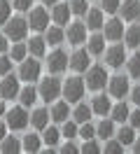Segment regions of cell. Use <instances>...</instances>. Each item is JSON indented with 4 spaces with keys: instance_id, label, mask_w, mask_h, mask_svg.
I'll return each mask as SVG.
<instances>
[{
    "instance_id": "d6a6232c",
    "label": "cell",
    "mask_w": 140,
    "mask_h": 154,
    "mask_svg": "<svg viewBox=\"0 0 140 154\" xmlns=\"http://www.w3.org/2000/svg\"><path fill=\"white\" fill-rule=\"evenodd\" d=\"M42 140L47 143V147H49V149H54V145L58 143V131L47 126V128H45V135H42Z\"/></svg>"
},
{
    "instance_id": "9c48e42d",
    "label": "cell",
    "mask_w": 140,
    "mask_h": 154,
    "mask_svg": "<svg viewBox=\"0 0 140 154\" xmlns=\"http://www.w3.org/2000/svg\"><path fill=\"white\" fill-rule=\"evenodd\" d=\"M19 77H21L23 82H35L37 77H40V63H37L35 58H23Z\"/></svg>"
},
{
    "instance_id": "cb8c5ba5",
    "label": "cell",
    "mask_w": 140,
    "mask_h": 154,
    "mask_svg": "<svg viewBox=\"0 0 140 154\" xmlns=\"http://www.w3.org/2000/svg\"><path fill=\"white\" fill-rule=\"evenodd\" d=\"M117 140L121 145H133L135 143V135H133V126H121L117 131Z\"/></svg>"
},
{
    "instance_id": "d590c367",
    "label": "cell",
    "mask_w": 140,
    "mask_h": 154,
    "mask_svg": "<svg viewBox=\"0 0 140 154\" xmlns=\"http://www.w3.org/2000/svg\"><path fill=\"white\" fill-rule=\"evenodd\" d=\"M79 138L82 140H89V138H96V126H91L89 122H84L79 126Z\"/></svg>"
},
{
    "instance_id": "ffe728a7",
    "label": "cell",
    "mask_w": 140,
    "mask_h": 154,
    "mask_svg": "<svg viewBox=\"0 0 140 154\" xmlns=\"http://www.w3.org/2000/svg\"><path fill=\"white\" fill-rule=\"evenodd\" d=\"M68 115H70V110H68V103L65 100H61V103H56L54 107H51V119L54 122H68Z\"/></svg>"
},
{
    "instance_id": "6da1fadb",
    "label": "cell",
    "mask_w": 140,
    "mask_h": 154,
    "mask_svg": "<svg viewBox=\"0 0 140 154\" xmlns=\"http://www.w3.org/2000/svg\"><path fill=\"white\" fill-rule=\"evenodd\" d=\"M107 82H110V77H107V72H105L103 66H91L86 70V89L101 91V89H105Z\"/></svg>"
},
{
    "instance_id": "ac0fdd59",
    "label": "cell",
    "mask_w": 140,
    "mask_h": 154,
    "mask_svg": "<svg viewBox=\"0 0 140 154\" xmlns=\"http://www.w3.org/2000/svg\"><path fill=\"white\" fill-rule=\"evenodd\" d=\"M91 110L96 112V115H101V117L110 115V112H112L110 98H107V96H96V98H93V103H91Z\"/></svg>"
},
{
    "instance_id": "b9f144b4",
    "label": "cell",
    "mask_w": 140,
    "mask_h": 154,
    "mask_svg": "<svg viewBox=\"0 0 140 154\" xmlns=\"http://www.w3.org/2000/svg\"><path fill=\"white\" fill-rule=\"evenodd\" d=\"M9 70H12V61L7 56H0V75H9Z\"/></svg>"
},
{
    "instance_id": "ba28073f",
    "label": "cell",
    "mask_w": 140,
    "mask_h": 154,
    "mask_svg": "<svg viewBox=\"0 0 140 154\" xmlns=\"http://www.w3.org/2000/svg\"><path fill=\"white\" fill-rule=\"evenodd\" d=\"M19 94H21V89H19V79H17V77L5 75V79L0 82V96L5 98V100H12V98H17Z\"/></svg>"
},
{
    "instance_id": "f35d334b",
    "label": "cell",
    "mask_w": 140,
    "mask_h": 154,
    "mask_svg": "<svg viewBox=\"0 0 140 154\" xmlns=\"http://www.w3.org/2000/svg\"><path fill=\"white\" fill-rule=\"evenodd\" d=\"M86 7H89V5H86V0H73V2H70L73 14H79V17H82V14H86Z\"/></svg>"
},
{
    "instance_id": "4dcf8cb0",
    "label": "cell",
    "mask_w": 140,
    "mask_h": 154,
    "mask_svg": "<svg viewBox=\"0 0 140 154\" xmlns=\"http://www.w3.org/2000/svg\"><path fill=\"white\" fill-rule=\"evenodd\" d=\"M19 98H21V105H26V107H30L33 103H35V98H37V94H35V89H23L21 94H19Z\"/></svg>"
},
{
    "instance_id": "ee69618b",
    "label": "cell",
    "mask_w": 140,
    "mask_h": 154,
    "mask_svg": "<svg viewBox=\"0 0 140 154\" xmlns=\"http://www.w3.org/2000/svg\"><path fill=\"white\" fill-rule=\"evenodd\" d=\"M131 126H133V128H140V110H135V112H131Z\"/></svg>"
},
{
    "instance_id": "d4e9b609",
    "label": "cell",
    "mask_w": 140,
    "mask_h": 154,
    "mask_svg": "<svg viewBox=\"0 0 140 154\" xmlns=\"http://www.w3.org/2000/svg\"><path fill=\"white\" fill-rule=\"evenodd\" d=\"M89 54H103L105 51V35H93L89 40Z\"/></svg>"
},
{
    "instance_id": "1f68e13d",
    "label": "cell",
    "mask_w": 140,
    "mask_h": 154,
    "mask_svg": "<svg viewBox=\"0 0 140 154\" xmlns=\"http://www.w3.org/2000/svg\"><path fill=\"white\" fill-rule=\"evenodd\" d=\"M91 107H86V105H77V110H75V122H79V124H84V122H89V117H91Z\"/></svg>"
},
{
    "instance_id": "836d02e7",
    "label": "cell",
    "mask_w": 140,
    "mask_h": 154,
    "mask_svg": "<svg viewBox=\"0 0 140 154\" xmlns=\"http://www.w3.org/2000/svg\"><path fill=\"white\" fill-rule=\"evenodd\" d=\"M63 138H68V140H73V138H77L79 135V128H77V124H73V122H63Z\"/></svg>"
},
{
    "instance_id": "c3c4849f",
    "label": "cell",
    "mask_w": 140,
    "mask_h": 154,
    "mask_svg": "<svg viewBox=\"0 0 140 154\" xmlns=\"http://www.w3.org/2000/svg\"><path fill=\"white\" fill-rule=\"evenodd\" d=\"M7 128H9L7 124H0V140H2V138H5V135H7Z\"/></svg>"
},
{
    "instance_id": "f546056e",
    "label": "cell",
    "mask_w": 140,
    "mask_h": 154,
    "mask_svg": "<svg viewBox=\"0 0 140 154\" xmlns=\"http://www.w3.org/2000/svg\"><path fill=\"white\" fill-rule=\"evenodd\" d=\"M23 149L26 152H40V138L35 133H30L23 138Z\"/></svg>"
},
{
    "instance_id": "f1b7e54d",
    "label": "cell",
    "mask_w": 140,
    "mask_h": 154,
    "mask_svg": "<svg viewBox=\"0 0 140 154\" xmlns=\"http://www.w3.org/2000/svg\"><path fill=\"white\" fill-rule=\"evenodd\" d=\"M63 38H65L63 30L58 28V26H54V28L47 30V38H45V40L49 42V45H54V47H56V45H61V42H63Z\"/></svg>"
},
{
    "instance_id": "7c38bea8",
    "label": "cell",
    "mask_w": 140,
    "mask_h": 154,
    "mask_svg": "<svg viewBox=\"0 0 140 154\" xmlns=\"http://www.w3.org/2000/svg\"><path fill=\"white\" fill-rule=\"evenodd\" d=\"M107 87H110V96L124 98L126 94H129V79H126L124 75H117V77H112L110 82H107Z\"/></svg>"
},
{
    "instance_id": "8fae6325",
    "label": "cell",
    "mask_w": 140,
    "mask_h": 154,
    "mask_svg": "<svg viewBox=\"0 0 140 154\" xmlns=\"http://www.w3.org/2000/svg\"><path fill=\"white\" fill-rule=\"evenodd\" d=\"M103 35H105V40H112V42H117V40L124 38V23H121L119 19H110L105 21V26H103Z\"/></svg>"
},
{
    "instance_id": "8d00e7d4",
    "label": "cell",
    "mask_w": 140,
    "mask_h": 154,
    "mask_svg": "<svg viewBox=\"0 0 140 154\" xmlns=\"http://www.w3.org/2000/svg\"><path fill=\"white\" fill-rule=\"evenodd\" d=\"M28 54V45H12V58L14 61H23Z\"/></svg>"
},
{
    "instance_id": "7bdbcfd3",
    "label": "cell",
    "mask_w": 140,
    "mask_h": 154,
    "mask_svg": "<svg viewBox=\"0 0 140 154\" xmlns=\"http://www.w3.org/2000/svg\"><path fill=\"white\" fill-rule=\"evenodd\" d=\"M30 5H33V0H14V7L17 10H30Z\"/></svg>"
},
{
    "instance_id": "d6986e66",
    "label": "cell",
    "mask_w": 140,
    "mask_h": 154,
    "mask_svg": "<svg viewBox=\"0 0 140 154\" xmlns=\"http://www.w3.org/2000/svg\"><path fill=\"white\" fill-rule=\"evenodd\" d=\"M70 14H73L70 5H58V2H56V5H54V14H51V17H54V21L58 23V26H65L68 19H70Z\"/></svg>"
},
{
    "instance_id": "4316f807",
    "label": "cell",
    "mask_w": 140,
    "mask_h": 154,
    "mask_svg": "<svg viewBox=\"0 0 140 154\" xmlns=\"http://www.w3.org/2000/svg\"><path fill=\"white\" fill-rule=\"evenodd\" d=\"M45 42H47V40H42V38H30V42H28V51H30L33 56H42V54H45Z\"/></svg>"
},
{
    "instance_id": "ab89813d",
    "label": "cell",
    "mask_w": 140,
    "mask_h": 154,
    "mask_svg": "<svg viewBox=\"0 0 140 154\" xmlns=\"http://www.w3.org/2000/svg\"><path fill=\"white\" fill-rule=\"evenodd\" d=\"M9 12H12L9 2L7 0H0V23H7L9 21Z\"/></svg>"
},
{
    "instance_id": "60d3db41",
    "label": "cell",
    "mask_w": 140,
    "mask_h": 154,
    "mask_svg": "<svg viewBox=\"0 0 140 154\" xmlns=\"http://www.w3.org/2000/svg\"><path fill=\"white\" fill-rule=\"evenodd\" d=\"M121 149H124V145L119 143V140H117V138H114V140H105V152H112V154H117V152H121Z\"/></svg>"
},
{
    "instance_id": "74e56055",
    "label": "cell",
    "mask_w": 140,
    "mask_h": 154,
    "mask_svg": "<svg viewBox=\"0 0 140 154\" xmlns=\"http://www.w3.org/2000/svg\"><path fill=\"white\" fill-rule=\"evenodd\" d=\"M101 2H103V12H107V14H114L121 7V0H101Z\"/></svg>"
},
{
    "instance_id": "7402d4cb",
    "label": "cell",
    "mask_w": 140,
    "mask_h": 154,
    "mask_svg": "<svg viewBox=\"0 0 140 154\" xmlns=\"http://www.w3.org/2000/svg\"><path fill=\"white\" fill-rule=\"evenodd\" d=\"M110 117L114 119V122H119V124H124V122H126V119L131 117V110L126 107V103H119V105H114V107H112Z\"/></svg>"
},
{
    "instance_id": "83f0119b",
    "label": "cell",
    "mask_w": 140,
    "mask_h": 154,
    "mask_svg": "<svg viewBox=\"0 0 140 154\" xmlns=\"http://www.w3.org/2000/svg\"><path fill=\"white\" fill-rule=\"evenodd\" d=\"M126 68H129V75L140 79V54H133V56L126 61Z\"/></svg>"
},
{
    "instance_id": "52a82bcc",
    "label": "cell",
    "mask_w": 140,
    "mask_h": 154,
    "mask_svg": "<svg viewBox=\"0 0 140 154\" xmlns=\"http://www.w3.org/2000/svg\"><path fill=\"white\" fill-rule=\"evenodd\" d=\"M105 63L110 68H121L126 63V51H124V47H121V45H112V47L105 51Z\"/></svg>"
},
{
    "instance_id": "7a4b0ae2",
    "label": "cell",
    "mask_w": 140,
    "mask_h": 154,
    "mask_svg": "<svg viewBox=\"0 0 140 154\" xmlns=\"http://www.w3.org/2000/svg\"><path fill=\"white\" fill-rule=\"evenodd\" d=\"M84 91H86V84H84L79 77H68L63 84V96L68 103H77V100H82Z\"/></svg>"
},
{
    "instance_id": "f907efd6",
    "label": "cell",
    "mask_w": 140,
    "mask_h": 154,
    "mask_svg": "<svg viewBox=\"0 0 140 154\" xmlns=\"http://www.w3.org/2000/svg\"><path fill=\"white\" fill-rule=\"evenodd\" d=\"M5 115V103H2V100H0V117Z\"/></svg>"
},
{
    "instance_id": "4fadbf2b",
    "label": "cell",
    "mask_w": 140,
    "mask_h": 154,
    "mask_svg": "<svg viewBox=\"0 0 140 154\" xmlns=\"http://www.w3.org/2000/svg\"><path fill=\"white\" fill-rule=\"evenodd\" d=\"M89 49L84 51V49H79V51H75L73 56H70V68H73L75 72H86L89 70Z\"/></svg>"
},
{
    "instance_id": "484cf974",
    "label": "cell",
    "mask_w": 140,
    "mask_h": 154,
    "mask_svg": "<svg viewBox=\"0 0 140 154\" xmlns=\"http://www.w3.org/2000/svg\"><path fill=\"white\" fill-rule=\"evenodd\" d=\"M5 154H14V152H19V149H23V145H19V140L17 138H2V147H0Z\"/></svg>"
},
{
    "instance_id": "30bf717a",
    "label": "cell",
    "mask_w": 140,
    "mask_h": 154,
    "mask_svg": "<svg viewBox=\"0 0 140 154\" xmlns=\"http://www.w3.org/2000/svg\"><path fill=\"white\" fill-rule=\"evenodd\" d=\"M47 23H49V14L45 12V7H33L28 17V26L33 30H45Z\"/></svg>"
},
{
    "instance_id": "5bb4252c",
    "label": "cell",
    "mask_w": 140,
    "mask_h": 154,
    "mask_svg": "<svg viewBox=\"0 0 140 154\" xmlns=\"http://www.w3.org/2000/svg\"><path fill=\"white\" fill-rule=\"evenodd\" d=\"M119 12H121V19L135 21L140 17V2H138V0H124L121 7H119Z\"/></svg>"
},
{
    "instance_id": "e575fe53",
    "label": "cell",
    "mask_w": 140,
    "mask_h": 154,
    "mask_svg": "<svg viewBox=\"0 0 140 154\" xmlns=\"http://www.w3.org/2000/svg\"><path fill=\"white\" fill-rule=\"evenodd\" d=\"M103 147L98 143H96V138H89V140H84V145L79 147V152H89V154H96V152H101Z\"/></svg>"
},
{
    "instance_id": "816d5d0a",
    "label": "cell",
    "mask_w": 140,
    "mask_h": 154,
    "mask_svg": "<svg viewBox=\"0 0 140 154\" xmlns=\"http://www.w3.org/2000/svg\"><path fill=\"white\" fill-rule=\"evenodd\" d=\"M42 2H45V5H56L58 0H42Z\"/></svg>"
},
{
    "instance_id": "9a60e30c",
    "label": "cell",
    "mask_w": 140,
    "mask_h": 154,
    "mask_svg": "<svg viewBox=\"0 0 140 154\" xmlns=\"http://www.w3.org/2000/svg\"><path fill=\"white\" fill-rule=\"evenodd\" d=\"M86 40V23H73L68 28V42L70 45H82Z\"/></svg>"
},
{
    "instance_id": "7dc6e473",
    "label": "cell",
    "mask_w": 140,
    "mask_h": 154,
    "mask_svg": "<svg viewBox=\"0 0 140 154\" xmlns=\"http://www.w3.org/2000/svg\"><path fill=\"white\" fill-rule=\"evenodd\" d=\"M7 35H5V38H0V54H2V51H7Z\"/></svg>"
},
{
    "instance_id": "277c9868",
    "label": "cell",
    "mask_w": 140,
    "mask_h": 154,
    "mask_svg": "<svg viewBox=\"0 0 140 154\" xmlns=\"http://www.w3.org/2000/svg\"><path fill=\"white\" fill-rule=\"evenodd\" d=\"M63 91V87H61V82L56 79V77H47V79H42L40 82V96H42V100H56L58 98V94Z\"/></svg>"
},
{
    "instance_id": "f6af8a7d",
    "label": "cell",
    "mask_w": 140,
    "mask_h": 154,
    "mask_svg": "<svg viewBox=\"0 0 140 154\" xmlns=\"http://www.w3.org/2000/svg\"><path fill=\"white\" fill-rule=\"evenodd\" d=\"M61 152H63V154H68V152H70V154H75V152H79V147H75V145L70 143V140H68V143H65L63 147H61Z\"/></svg>"
},
{
    "instance_id": "603a6c76",
    "label": "cell",
    "mask_w": 140,
    "mask_h": 154,
    "mask_svg": "<svg viewBox=\"0 0 140 154\" xmlns=\"http://www.w3.org/2000/svg\"><path fill=\"white\" fill-rule=\"evenodd\" d=\"M124 40H126V45L129 47H140V26H131L126 33H124Z\"/></svg>"
},
{
    "instance_id": "8992f818",
    "label": "cell",
    "mask_w": 140,
    "mask_h": 154,
    "mask_svg": "<svg viewBox=\"0 0 140 154\" xmlns=\"http://www.w3.org/2000/svg\"><path fill=\"white\" fill-rule=\"evenodd\" d=\"M68 66H70V61H68V56H65V51H61V49L51 51L49 58H47V68H49V72H54V75L63 72Z\"/></svg>"
},
{
    "instance_id": "5b68a950",
    "label": "cell",
    "mask_w": 140,
    "mask_h": 154,
    "mask_svg": "<svg viewBox=\"0 0 140 154\" xmlns=\"http://www.w3.org/2000/svg\"><path fill=\"white\" fill-rule=\"evenodd\" d=\"M26 30H28V21H23L21 17H14V19L7 21L5 35H7L9 40H23L26 38Z\"/></svg>"
},
{
    "instance_id": "e0dca14e",
    "label": "cell",
    "mask_w": 140,
    "mask_h": 154,
    "mask_svg": "<svg viewBox=\"0 0 140 154\" xmlns=\"http://www.w3.org/2000/svg\"><path fill=\"white\" fill-rule=\"evenodd\" d=\"M112 135H114V119H103L96 126V138L98 140H110Z\"/></svg>"
},
{
    "instance_id": "2e32d148",
    "label": "cell",
    "mask_w": 140,
    "mask_h": 154,
    "mask_svg": "<svg viewBox=\"0 0 140 154\" xmlns=\"http://www.w3.org/2000/svg\"><path fill=\"white\" fill-rule=\"evenodd\" d=\"M105 26V19H103V10H98V7H93V10L86 12V28L91 30H98Z\"/></svg>"
},
{
    "instance_id": "44dd1931",
    "label": "cell",
    "mask_w": 140,
    "mask_h": 154,
    "mask_svg": "<svg viewBox=\"0 0 140 154\" xmlns=\"http://www.w3.org/2000/svg\"><path fill=\"white\" fill-rule=\"evenodd\" d=\"M47 122H49V112H47L45 107L35 110V112H33V117H30V124L35 126V128H42V131L47 128Z\"/></svg>"
},
{
    "instance_id": "681fc988",
    "label": "cell",
    "mask_w": 140,
    "mask_h": 154,
    "mask_svg": "<svg viewBox=\"0 0 140 154\" xmlns=\"http://www.w3.org/2000/svg\"><path fill=\"white\" fill-rule=\"evenodd\" d=\"M133 149H135V152L140 154V138H138V140H135V143H133Z\"/></svg>"
},
{
    "instance_id": "3957f363",
    "label": "cell",
    "mask_w": 140,
    "mask_h": 154,
    "mask_svg": "<svg viewBox=\"0 0 140 154\" xmlns=\"http://www.w3.org/2000/svg\"><path fill=\"white\" fill-rule=\"evenodd\" d=\"M28 122H30V117L26 112V105L23 107H12L7 112V126L12 131H21V128H26Z\"/></svg>"
},
{
    "instance_id": "bcb514c9",
    "label": "cell",
    "mask_w": 140,
    "mask_h": 154,
    "mask_svg": "<svg viewBox=\"0 0 140 154\" xmlns=\"http://www.w3.org/2000/svg\"><path fill=\"white\" fill-rule=\"evenodd\" d=\"M131 100H133V103L140 107V87H135L133 91H131Z\"/></svg>"
}]
</instances>
